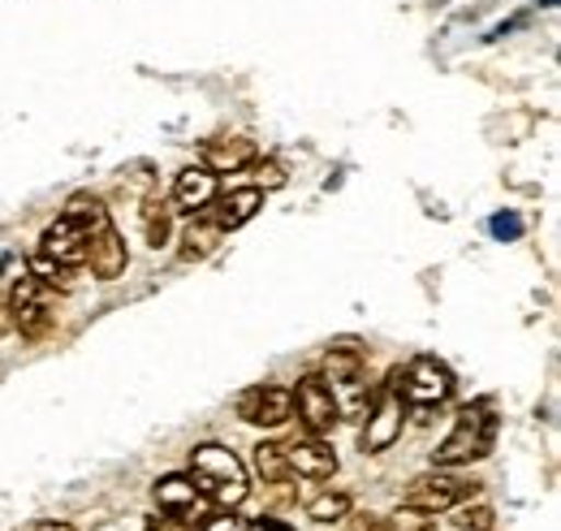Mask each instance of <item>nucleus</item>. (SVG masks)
Returning a JSON list of instances; mask_svg holds the SVG:
<instances>
[{
  "label": "nucleus",
  "instance_id": "nucleus-5",
  "mask_svg": "<svg viewBox=\"0 0 561 531\" xmlns=\"http://www.w3.org/2000/svg\"><path fill=\"white\" fill-rule=\"evenodd\" d=\"M476 488H480L476 479H458V475H445V466H440V471L415 475V479L407 484V493H402V506H411V510H423V515H445V510L462 506V501H467Z\"/></svg>",
  "mask_w": 561,
  "mask_h": 531
},
{
  "label": "nucleus",
  "instance_id": "nucleus-17",
  "mask_svg": "<svg viewBox=\"0 0 561 531\" xmlns=\"http://www.w3.org/2000/svg\"><path fill=\"white\" fill-rule=\"evenodd\" d=\"M169 234H173V203L164 195H147V203H142V238H147V247L160 251L169 242Z\"/></svg>",
  "mask_w": 561,
  "mask_h": 531
},
{
  "label": "nucleus",
  "instance_id": "nucleus-10",
  "mask_svg": "<svg viewBox=\"0 0 561 531\" xmlns=\"http://www.w3.org/2000/svg\"><path fill=\"white\" fill-rule=\"evenodd\" d=\"M91 238H95V234H91L87 225H78L73 216L61 212V221L44 229V251H39V256L57 260L61 268H82L87 264V247H91Z\"/></svg>",
  "mask_w": 561,
  "mask_h": 531
},
{
  "label": "nucleus",
  "instance_id": "nucleus-15",
  "mask_svg": "<svg viewBox=\"0 0 561 531\" xmlns=\"http://www.w3.org/2000/svg\"><path fill=\"white\" fill-rule=\"evenodd\" d=\"M151 497H156V506L164 515H191L199 506V488H195L191 475H160L156 488H151Z\"/></svg>",
  "mask_w": 561,
  "mask_h": 531
},
{
  "label": "nucleus",
  "instance_id": "nucleus-16",
  "mask_svg": "<svg viewBox=\"0 0 561 531\" xmlns=\"http://www.w3.org/2000/svg\"><path fill=\"white\" fill-rule=\"evenodd\" d=\"M220 238H225V229L211 221L208 212H195V221H191L186 234H182V260H186V264L208 260L211 251L220 247Z\"/></svg>",
  "mask_w": 561,
  "mask_h": 531
},
{
  "label": "nucleus",
  "instance_id": "nucleus-13",
  "mask_svg": "<svg viewBox=\"0 0 561 531\" xmlns=\"http://www.w3.org/2000/svg\"><path fill=\"white\" fill-rule=\"evenodd\" d=\"M87 264L91 272L100 276V281H117L126 264H130V256H126V242H122V234L113 229V225H104L95 238H91V247H87Z\"/></svg>",
  "mask_w": 561,
  "mask_h": 531
},
{
  "label": "nucleus",
  "instance_id": "nucleus-25",
  "mask_svg": "<svg viewBox=\"0 0 561 531\" xmlns=\"http://www.w3.org/2000/svg\"><path fill=\"white\" fill-rule=\"evenodd\" d=\"M142 531H195V523H186L182 515H164V519L156 515V519H147V528Z\"/></svg>",
  "mask_w": 561,
  "mask_h": 531
},
{
  "label": "nucleus",
  "instance_id": "nucleus-14",
  "mask_svg": "<svg viewBox=\"0 0 561 531\" xmlns=\"http://www.w3.org/2000/svg\"><path fill=\"white\" fill-rule=\"evenodd\" d=\"M216 207H211L208 216L225 229V234H233V229H242L260 207H264V191H255V187H238V191H229V195H216Z\"/></svg>",
  "mask_w": 561,
  "mask_h": 531
},
{
  "label": "nucleus",
  "instance_id": "nucleus-26",
  "mask_svg": "<svg viewBox=\"0 0 561 531\" xmlns=\"http://www.w3.org/2000/svg\"><path fill=\"white\" fill-rule=\"evenodd\" d=\"M518 229H523L518 216H492V234L496 238H518Z\"/></svg>",
  "mask_w": 561,
  "mask_h": 531
},
{
  "label": "nucleus",
  "instance_id": "nucleus-28",
  "mask_svg": "<svg viewBox=\"0 0 561 531\" xmlns=\"http://www.w3.org/2000/svg\"><path fill=\"white\" fill-rule=\"evenodd\" d=\"M13 329V316H9V294H0V337Z\"/></svg>",
  "mask_w": 561,
  "mask_h": 531
},
{
  "label": "nucleus",
  "instance_id": "nucleus-27",
  "mask_svg": "<svg viewBox=\"0 0 561 531\" xmlns=\"http://www.w3.org/2000/svg\"><path fill=\"white\" fill-rule=\"evenodd\" d=\"M346 531H393L389 528V519H376V515H358V519H351V528Z\"/></svg>",
  "mask_w": 561,
  "mask_h": 531
},
{
  "label": "nucleus",
  "instance_id": "nucleus-20",
  "mask_svg": "<svg viewBox=\"0 0 561 531\" xmlns=\"http://www.w3.org/2000/svg\"><path fill=\"white\" fill-rule=\"evenodd\" d=\"M247 169H251V187H255V191H280V187H285V169H280L277 160H260V156H255Z\"/></svg>",
  "mask_w": 561,
  "mask_h": 531
},
{
  "label": "nucleus",
  "instance_id": "nucleus-3",
  "mask_svg": "<svg viewBox=\"0 0 561 531\" xmlns=\"http://www.w3.org/2000/svg\"><path fill=\"white\" fill-rule=\"evenodd\" d=\"M389 381L398 385V394L407 398V406H440V402H449V394H454V372L440 359H432V354L411 359Z\"/></svg>",
  "mask_w": 561,
  "mask_h": 531
},
{
  "label": "nucleus",
  "instance_id": "nucleus-21",
  "mask_svg": "<svg viewBox=\"0 0 561 531\" xmlns=\"http://www.w3.org/2000/svg\"><path fill=\"white\" fill-rule=\"evenodd\" d=\"M454 510H458V519H454L458 531H492V523H496L489 506H454Z\"/></svg>",
  "mask_w": 561,
  "mask_h": 531
},
{
  "label": "nucleus",
  "instance_id": "nucleus-11",
  "mask_svg": "<svg viewBox=\"0 0 561 531\" xmlns=\"http://www.w3.org/2000/svg\"><path fill=\"white\" fill-rule=\"evenodd\" d=\"M211 200H216V173H211V169L191 165V169H182V173H178L173 195H169L173 212H191V216H195V212L211 207Z\"/></svg>",
  "mask_w": 561,
  "mask_h": 531
},
{
  "label": "nucleus",
  "instance_id": "nucleus-24",
  "mask_svg": "<svg viewBox=\"0 0 561 531\" xmlns=\"http://www.w3.org/2000/svg\"><path fill=\"white\" fill-rule=\"evenodd\" d=\"M195 531H247V519H238L233 510H216V515H208Z\"/></svg>",
  "mask_w": 561,
  "mask_h": 531
},
{
  "label": "nucleus",
  "instance_id": "nucleus-29",
  "mask_svg": "<svg viewBox=\"0 0 561 531\" xmlns=\"http://www.w3.org/2000/svg\"><path fill=\"white\" fill-rule=\"evenodd\" d=\"M31 531H78L73 523H57V519H44V523H35Z\"/></svg>",
  "mask_w": 561,
  "mask_h": 531
},
{
  "label": "nucleus",
  "instance_id": "nucleus-19",
  "mask_svg": "<svg viewBox=\"0 0 561 531\" xmlns=\"http://www.w3.org/2000/svg\"><path fill=\"white\" fill-rule=\"evenodd\" d=\"M307 519H316V523H342V519H351V497L346 493H320L307 506Z\"/></svg>",
  "mask_w": 561,
  "mask_h": 531
},
{
  "label": "nucleus",
  "instance_id": "nucleus-1",
  "mask_svg": "<svg viewBox=\"0 0 561 531\" xmlns=\"http://www.w3.org/2000/svg\"><path fill=\"white\" fill-rule=\"evenodd\" d=\"M191 479H195L199 497H208L216 510H238V506L251 497L242 459H238L233 450L216 445V441L191 450Z\"/></svg>",
  "mask_w": 561,
  "mask_h": 531
},
{
  "label": "nucleus",
  "instance_id": "nucleus-4",
  "mask_svg": "<svg viewBox=\"0 0 561 531\" xmlns=\"http://www.w3.org/2000/svg\"><path fill=\"white\" fill-rule=\"evenodd\" d=\"M407 428V398L398 394L393 381H385L367 402V423H363V454H385Z\"/></svg>",
  "mask_w": 561,
  "mask_h": 531
},
{
  "label": "nucleus",
  "instance_id": "nucleus-22",
  "mask_svg": "<svg viewBox=\"0 0 561 531\" xmlns=\"http://www.w3.org/2000/svg\"><path fill=\"white\" fill-rule=\"evenodd\" d=\"M31 276H35V281H44V285H61V290L70 285V281H66V276H70V268H61L57 260H48V256H35Z\"/></svg>",
  "mask_w": 561,
  "mask_h": 531
},
{
  "label": "nucleus",
  "instance_id": "nucleus-8",
  "mask_svg": "<svg viewBox=\"0 0 561 531\" xmlns=\"http://www.w3.org/2000/svg\"><path fill=\"white\" fill-rule=\"evenodd\" d=\"M294 415V394L277 385H251L238 394V419L260 423V428H280Z\"/></svg>",
  "mask_w": 561,
  "mask_h": 531
},
{
  "label": "nucleus",
  "instance_id": "nucleus-18",
  "mask_svg": "<svg viewBox=\"0 0 561 531\" xmlns=\"http://www.w3.org/2000/svg\"><path fill=\"white\" fill-rule=\"evenodd\" d=\"M251 463H255V471L264 475V484H285V479H289L285 450H280L277 441H260V445H255V454H251Z\"/></svg>",
  "mask_w": 561,
  "mask_h": 531
},
{
  "label": "nucleus",
  "instance_id": "nucleus-12",
  "mask_svg": "<svg viewBox=\"0 0 561 531\" xmlns=\"http://www.w3.org/2000/svg\"><path fill=\"white\" fill-rule=\"evenodd\" d=\"M255 156H260L255 143L242 138V134H220V138H208V143H204V169H211V173H238V169H247Z\"/></svg>",
  "mask_w": 561,
  "mask_h": 531
},
{
  "label": "nucleus",
  "instance_id": "nucleus-2",
  "mask_svg": "<svg viewBox=\"0 0 561 531\" xmlns=\"http://www.w3.org/2000/svg\"><path fill=\"white\" fill-rule=\"evenodd\" d=\"M496 441V415L489 402H471L458 410L454 432L432 450V466H471L492 454Z\"/></svg>",
  "mask_w": 561,
  "mask_h": 531
},
{
  "label": "nucleus",
  "instance_id": "nucleus-7",
  "mask_svg": "<svg viewBox=\"0 0 561 531\" xmlns=\"http://www.w3.org/2000/svg\"><path fill=\"white\" fill-rule=\"evenodd\" d=\"M294 410H298V419H302V428H307L311 437H329V432L337 428V419H342L337 398L329 394V385H324L320 376H302V381H298V389H294Z\"/></svg>",
  "mask_w": 561,
  "mask_h": 531
},
{
  "label": "nucleus",
  "instance_id": "nucleus-9",
  "mask_svg": "<svg viewBox=\"0 0 561 531\" xmlns=\"http://www.w3.org/2000/svg\"><path fill=\"white\" fill-rule=\"evenodd\" d=\"M280 450H285L289 475H302V479H333L337 475V454H333V445L324 437L307 432V437H298V441H289Z\"/></svg>",
  "mask_w": 561,
  "mask_h": 531
},
{
  "label": "nucleus",
  "instance_id": "nucleus-23",
  "mask_svg": "<svg viewBox=\"0 0 561 531\" xmlns=\"http://www.w3.org/2000/svg\"><path fill=\"white\" fill-rule=\"evenodd\" d=\"M389 528H393V531H436V523H432V515L402 506V510L393 515V523H389Z\"/></svg>",
  "mask_w": 561,
  "mask_h": 531
},
{
  "label": "nucleus",
  "instance_id": "nucleus-6",
  "mask_svg": "<svg viewBox=\"0 0 561 531\" xmlns=\"http://www.w3.org/2000/svg\"><path fill=\"white\" fill-rule=\"evenodd\" d=\"M9 316H13V329L22 332L26 341H39L44 332L53 329V307H48V285L35 281L31 272L9 290Z\"/></svg>",
  "mask_w": 561,
  "mask_h": 531
}]
</instances>
